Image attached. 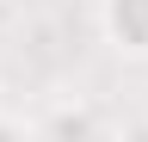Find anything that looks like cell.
<instances>
[{
    "label": "cell",
    "mask_w": 148,
    "mask_h": 142,
    "mask_svg": "<svg viewBox=\"0 0 148 142\" xmlns=\"http://www.w3.org/2000/svg\"><path fill=\"white\" fill-rule=\"evenodd\" d=\"M37 130H43V136H92V130H99V117H92L86 105H56Z\"/></svg>",
    "instance_id": "7a4b0ae2"
},
{
    "label": "cell",
    "mask_w": 148,
    "mask_h": 142,
    "mask_svg": "<svg viewBox=\"0 0 148 142\" xmlns=\"http://www.w3.org/2000/svg\"><path fill=\"white\" fill-rule=\"evenodd\" d=\"M99 25L123 56H148V0H105Z\"/></svg>",
    "instance_id": "6da1fadb"
}]
</instances>
